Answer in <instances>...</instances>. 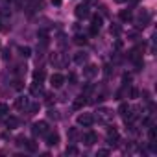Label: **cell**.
Returning <instances> with one entry per match:
<instances>
[{
    "instance_id": "obj_1",
    "label": "cell",
    "mask_w": 157,
    "mask_h": 157,
    "mask_svg": "<svg viewBox=\"0 0 157 157\" xmlns=\"http://www.w3.org/2000/svg\"><path fill=\"white\" fill-rule=\"evenodd\" d=\"M150 21H151L150 11H148V10H140V13L135 17V26H137V30H144V28L150 24Z\"/></svg>"
},
{
    "instance_id": "obj_2",
    "label": "cell",
    "mask_w": 157,
    "mask_h": 157,
    "mask_svg": "<svg viewBox=\"0 0 157 157\" xmlns=\"http://www.w3.org/2000/svg\"><path fill=\"white\" fill-rule=\"evenodd\" d=\"M94 120H98V122H102V124H107V122H111V120H113V111H111V109H107V107H100V109L96 111Z\"/></svg>"
},
{
    "instance_id": "obj_3",
    "label": "cell",
    "mask_w": 157,
    "mask_h": 157,
    "mask_svg": "<svg viewBox=\"0 0 157 157\" xmlns=\"http://www.w3.org/2000/svg\"><path fill=\"white\" fill-rule=\"evenodd\" d=\"M32 133H33L35 137L46 135V133H48V124H46L44 120H41V122H35V124L32 126Z\"/></svg>"
},
{
    "instance_id": "obj_4",
    "label": "cell",
    "mask_w": 157,
    "mask_h": 157,
    "mask_svg": "<svg viewBox=\"0 0 157 157\" xmlns=\"http://www.w3.org/2000/svg\"><path fill=\"white\" fill-rule=\"evenodd\" d=\"M76 120H78V124L83 126V128H91L93 122H94V117H93L91 113H82V115H78Z\"/></svg>"
},
{
    "instance_id": "obj_5",
    "label": "cell",
    "mask_w": 157,
    "mask_h": 157,
    "mask_svg": "<svg viewBox=\"0 0 157 157\" xmlns=\"http://www.w3.org/2000/svg\"><path fill=\"white\" fill-rule=\"evenodd\" d=\"M118 140H120V135H118L117 128H115V126L109 128V129H107V144H109V146H117Z\"/></svg>"
},
{
    "instance_id": "obj_6",
    "label": "cell",
    "mask_w": 157,
    "mask_h": 157,
    "mask_svg": "<svg viewBox=\"0 0 157 157\" xmlns=\"http://www.w3.org/2000/svg\"><path fill=\"white\" fill-rule=\"evenodd\" d=\"M74 15H76L78 19H87V17H91L89 6H87V4H80V6H76V10H74Z\"/></svg>"
},
{
    "instance_id": "obj_7",
    "label": "cell",
    "mask_w": 157,
    "mask_h": 157,
    "mask_svg": "<svg viewBox=\"0 0 157 157\" xmlns=\"http://www.w3.org/2000/svg\"><path fill=\"white\" fill-rule=\"evenodd\" d=\"M50 61H52L56 67H67V65H68V57H67L65 54H54V56L50 57Z\"/></svg>"
},
{
    "instance_id": "obj_8",
    "label": "cell",
    "mask_w": 157,
    "mask_h": 157,
    "mask_svg": "<svg viewBox=\"0 0 157 157\" xmlns=\"http://www.w3.org/2000/svg\"><path fill=\"white\" fill-rule=\"evenodd\" d=\"M50 83H52L54 89H61L63 83H65V76H63V74H57V72L52 74V76H50Z\"/></svg>"
},
{
    "instance_id": "obj_9",
    "label": "cell",
    "mask_w": 157,
    "mask_h": 157,
    "mask_svg": "<svg viewBox=\"0 0 157 157\" xmlns=\"http://www.w3.org/2000/svg\"><path fill=\"white\" fill-rule=\"evenodd\" d=\"M82 140H83L87 146H93L94 142H98V135H96L94 131H85V133L82 135Z\"/></svg>"
},
{
    "instance_id": "obj_10",
    "label": "cell",
    "mask_w": 157,
    "mask_h": 157,
    "mask_svg": "<svg viewBox=\"0 0 157 157\" xmlns=\"http://www.w3.org/2000/svg\"><path fill=\"white\" fill-rule=\"evenodd\" d=\"M83 76L87 78V80H93L94 76H98V67H96V65H85V68H83Z\"/></svg>"
},
{
    "instance_id": "obj_11",
    "label": "cell",
    "mask_w": 157,
    "mask_h": 157,
    "mask_svg": "<svg viewBox=\"0 0 157 157\" xmlns=\"http://www.w3.org/2000/svg\"><path fill=\"white\" fill-rule=\"evenodd\" d=\"M102 28V17L100 15H94L93 17V24H91V35H96Z\"/></svg>"
},
{
    "instance_id": "obj_12",
    "label": "cell",
    "mask_w": 157,
    "mask_h": 157,
    "mask_svg": "<svg viewBox=\"0 0 157 157\" xmlns=\"http://www.w3.org/2000/svg\"><path fill=\"white\" fill-rule=\"evenodd\" d=\"M44 137H46V144H48V146H57V142H59V135H57L56 131H50V129H48V133H46Z\"/></svg>"
},
{
    "instance_id": "obj_13",
    "label": "cell",
    "mask_w": 157,
    "mask_h": 157,
    "mask_svg": "<svg viewBox=\"0 0 157 157\" xmlns=\"http://www.w3.org/2000/svg\"><path fill=\"white\" fill-rule=\"evenodd\" d=\"M87 57H89V56H87L85 52H76V54H74V63L85 65V63H87Z\"/></svg>"
},
{
    "instance_id": "obj_14",
    "label": "cell",
    "mask_w": 157,
    "mask_h": 157,
    "mask_svg": "<svg viewBox=\"0 0 157 157\" xmlns=\"http://www.w3.org/2000/svg\"><path fill=\"white\" fill-rule=\"evenodd\" d=\"M44 91H43V82H33L32 83V94L33 96H39V94H43Z\"/></svg>"
},
{
    "instance_id": "obj_15",
    "label": "cell",
    "mask_w": 157,
    "mask_h": 157,
    "mask_svg": "<svg viewBox=\"0 0 157 157\" xmlns=\"http://www.w3.org/2000/svg\"><path fill=\"white\" fill-rule=\"evenodd\" d=\"M120 21H122V22H131V21H133L131 10H122V11H120Z\"/></svg>"
},
{
    "instance_id": "obj_16",
    "label": "cell",
    "mask_w": 157,
    "mask_h": 157,
    "mask_svg": "<svg viewBox=\"0 0 157 157\" xmlns=\"http://www.w3.org/2000/svg\"><path fill=\"white\" fill-rule=\"evenodd\" d=\"M28 104H30V100L24 98V96H19V98L15 100V107H17V109H26Z\"/></svg>"
},
{
    "instance_id": "obj_17",
    "label": "cell",
    "mask_w": 157,
    "mask_h": 157,
    "mask_svg": "<svg viewBox=\"0 0 157 157\" xmlns=\"http://www.w3.org/2000/svg\"><path fill=\"white\" fill-rule=\"evenodd\" d=\"M19 124H21V120H19L17 117H8V120H6V126H8L10 129H15V128H19Z\"/></svg>"
},
{
    "instance_id": "obj_18",
    "label": "cell",
    "mask_w": 157,
    "mask_h": 157,
    "mask_svg": "<svg viewBox=\"0 0 157 157\" xmlns=\"http://www.w3.org/2000/svg\"><path fill=\"white\" fill-rule=\"evenodd\" d=\"M87 35H82V33H78L76 37H74V44H78V46H85L87 44Z\"/></svg>"
},
{
    "instance_id": "obj_19",
    "label": "cell",
    "mask_w": 157,
    "mask_h": 157,
    "mask_svg": "<svg viewBox=\"0 0 157 157\" xmlns=\"http://www.w3.org/2000/svg\"><path fill=\"white\" fill-rule=\"evenodd\" d=\"M85 98H87L85 94H82V96H78V98L74 100V107H76V109H82L83 105H87V100H85Z\"/></svg>"
},
{
    "instance_id": "obj_20",
    "label": "cell",
    "mask_w": 157,
    "mask_h": 157,
    "mask_svg": "<svg viewBox=\"0 0 157 157\" xmlns=\"http://www.w3.org/2000/svg\"><path fill=\"white\" fill-rule=\"evenodd\" d=\"M44 78H46L44 68H37V70H33V80H35V82H43Z\"/></svg>"
},
{
    "instance_id": "obj_21",
    "label": "cell",
    "mask_w": 157,
    "mask_h": 157,
    "mask_svg": "<svg viewBox=\"0 0 157 157\" xmlns=\"http://www.w3.org/2000/svg\"><path fill=\"white\" fill-rule=\"evenodd\" d=\"M24 111H28V115H35L39 111V104H28Z\"/></svg>"
},
{
    "instance_id": "obj_22",
    "label": "cell",
    "mask_w": 157,
    "mask_h": 157,
    "mask_svg": "<svg viewBox=\"0 0 157 157\" xmlns=\"http://www.w3.org/2000/svg\"><path fill=\"white\" fill-rule=\"evenodd\" d=\"M67 135H68V139H70V140H76L78 137H80V133H78V128H70Z\"/></svg>"
},
{
    "instance_id": "obj_23",
    "label": "cell",
    "mask_w": 157,
    "mask_h": 157,
    "mask_svg": "<svg viewBox=\"0 0 157 157\" xmlns=\"http://www.w3.org/2000/svg\"><path fill=\"white\" fill-rule=\"evenodd\" d=\"M19 54H21L22 57H30V56H32V48H28V46H21V48H19Z\"/></svg>"
},
{
    "instance_id": "obj_24",
    "label": "cell",
    "mask_w": 157,
    "mask_h": 157,
    "mask_svg": "<svg viewBox=\"0 0 157 157\" xmlns=\"http://www.w3.org/2000/svg\"><path fill=\"white\" fill-rule=\"evenodd\" d=\"M148 137H150V142H155V140H157V129H155V126H151V128H150Z\"/></svg>"
},
{
    "instance_id": "obj_25",
    "label": "cell",
    "mask_w": 157,
    "mask_h": 157,
    "mask_svg": "<svg viewBox=\"0 0 157 157\" xmlns=\"http://www.w3.org/2000/svg\"><path fill=\"white\" fill-rule=\"evenodd\" d=\"M65 153H67V155H78V153H80V150H78L76 146H72V144H70V146H67Z\"/></svg>"
},
{
    "instance_id": "obj_26",
    "label": "cell",
    "mask_w": 157,
    "mask_h": 157,
    "mask_svg": "<svg viewBox=\"0 0 157 157\" xmlns=\"http://www.w3.org/2000/svg\"><path fill=\"white\" fill-rule=\"evenodd\" d=\"M128 111H129V105H128V104H120V105H118V115H120V117H126Z\"/></svg>"
},
{
    "instance_id": "obj_27",
    "label": "cell",
    "mask_w": 157,
    "mask_h": 157,
    "mask_svg": "<svg viewBox=\"0 0 157 157\" xmlns=\"http://www.w3.org/2000/svg\"><path fill=\"white\" fill-rule=\"evenodd\" d=\"M46 115H48V118H50V120H59V113H57L56 109H48V113H46Z\"/></svg>"
},
{
    "instance_id": "obj_28",
    "label": "cell",
    "mask_w": 157,
    "mask_h": 157,
    "mask_svg": "<svg viewBox=\"0 0 157 157\" xmlns=\"http://www.w3.org/2000/svg\"><path fill=\"white\" fill-rule=\"evenodd\" d=\"M109 32H111V35H118V33H120L122 30H120V26H118V24H111Z\"/></svg>"
},
{
    "instance_id": "obj_29",
    "label": "cell",
    "mask_w": 157,
    "mask_h": 157,
    "mask_svg": "<svg viewBox=\"0 0 157 157\" xmlns=\"http://www.w3.org/2000/svg\"><path fill=\"white\" fill-rule=\"evenodd\" d=\"M26 148H28L30 151H37V142H33V140H26Z\"/></svg>"
},
{
    "instance_id": "obj_30",
    "label": "cell",
    "mask_w": 157,
    "mask_h": 157,
    "mask_svg": "<svg viewBox=\"0 0 157 157\" xmlns=\"http://www.w3.org/2000/svg\"><path fill=\"white\" fill-rule=\"evenodd\" d=\"M8 111H10L8 104H2V102H0V117H2V115H8Z\"/></svg>"
},
{
    "instance_id": "obj_31",
    "label": "cell",
    "mask_w": 157,
    "mask_h": 157,
    "mask_svg": "<svg viewBox=\"0 0 157 157\" xmlns=\"http://www.w3.org/2000/svg\"><path fill=\"white\" fill-rule=\"evenodd\" d=\"M67 80H68V83H72V85H74V83L78 82V76H76L74 72H68V78H67Z\"/></svg>"
},
{
    "instance_id": "obj_32",
    "label": "cell",
    "mask_w": 157,
    "mask_h": 157,
    "mask_svg": "<svg viewBox=\"0 0 157 157\" xmlns=\"http://www.w3.org/2000/svg\"><path fill=\"white\" fill-rule=\"evenodd\" d=\"M26 137H17V146H21V148H26Z\"/></svg>"
},
{
    "instance_id": "obj_33",
    "label": "cell",
    "mask_w": 157,
    "mask_h": 157,
    "mask_svg": "<svg viewBox=\"0 0 157 157\" xmlns=\"http://www.w3.org/2000/svg\"><path fill=\"white\" fill-rule=\"evenodd\" d=\"M128 39L129 41H139V33L137 32H128Z\"/></svg>"
},
{
    "instance_id": "obj_34",
    "label": "cell",
    "mask_w": 157,
    "mask_h": 157,
    "mask_svg": "<svg viewBox=\"0 0 157 157\" xmlns=\"http://www.w3.org/2000/svg\"><path fill=\"white\" fill-rule=\"evenodd\" d=\"M107 15H109L107 8H105V6H100V17H107Z\"/></svg>"
},
{
    "instance_id": "obj_35",
    "label": "cell",
    "mask_w": 157,
    "mask_h": 157,
    "mask_svg": "<svg viewBox=\"0 0 157 157\" xmlns=\"http://www.w3.org/2000/svg\"><path fill=\"white\" fill-rule=\"evenodd\" d=\"M13 87H15L17 91H21V89H22L24 85H22V82H21V80H15V82H13Z\"/></svg>"
},
{
    "instance_id": "obj_36",
    "label": "cell",
    "mask_w": 157,
    "mask_h": 157,
    "mask_svg": "<svg viewBox=\"0 0 157 157\" xmlns=\"http://www.w3.org/2000/svg\"><path fill=\"white\" fill-rule=\"evenodd\" d=\"M129 96H131V98H137V96H139V91H137L135 87H131V89H129Z\"/></svg>"
},
{
    "instance_id": "obj_37",
    "label": "cell",
    "mask_w": 157,
    "mask_h": 157,
    "mask_svg": "<svg viewBox=\"0 0 157 157\" xmlns=\"http://www.w3.org/2000/svg\"><path fill=\"white\" fill-rule=\"evenodd\" d=\"M54 98H56L54 94H46V104H48V105H52V104H54Z\"/></svg>"
},
{
    "instance_id": "obj_38",
    "label": "cell",
    "mask_w": 157,
    "mask_h": 157,
    "mask_svg": "<svg viewBox=\"0 0 157 157\" xmlns=\"http://www.w3.org/2000/svg\"><path fill=\"white\" fill-rule=\"evenodd\" d=\"M122 82H124V85H128V83L131 82V76H129V74H124V78H122Z\"/></svg>"
},
{
    "instance_id": "obj_39",
    "label": "cell",
    "mask_w": 157,
    "mask_h": 157,
    "mask_svg": "<svg viewBox=\"0 0 157 157\" xmlns=\"http://www.w3.org/2000/svg\"><path fill=\"white\" fill-rule=\"evenodd\" d=\"M98 155L100 157H105V155H109V150H98Z\"/></svg>"
},
{
    "instance_id": "obj_40",
    "label": "cell",
    "mask_w": 157,
    "mask_h": 157,
    "mask_svg": "<svg viewBox=\"0 0 157 157\" xmlns=\"http://www.w3.org/2000/svg\"><path fill=\"white\" fill-rule=\"evenodd\" d=\"M2 57H4V59H6V61H8V59H10V57H11V54H10V50H4V56H2Z\"/></svg>"
},
{
    "instance_id": "obj_41",
    "label": "cell",
    "mask_w": 157,
    "mask_h": 157,
    "mask_svg": "<svg viewBox=\"0 0 157 157\" xmlns=\"http://www.w3.org/2000/svg\"><path fill=\"white\" fill-rule=\"evenodd\" d=\"M98 0H83V4H87V6H91V4H96Z\"/></svg>"
},
{
    "instance_id": "obj_42",
    "label": "cell",
    "mask_w": 157,
    "mask_h": 157,
    "mask_svg": "<svg viewBox=\"0 0 157 157\" xmlns=\"http://www.w3.org/2000/svg\"><path fill=\"white\" fill-rule=\"evenodd\" d=\"M52 4L54 6H61V0H52Z\"/></svg>"
},
{
    "instance_id": "obj_43",
    "label": "cell",
    "mask_w": 157,
    "mask_h": 157,
    "mask_svg": "<svg viewBox=\"0 0 157 157\" xmlns=\"http://www.w3.org/2000/svg\"><path fill=\"white\" fill-rule=\"evenodd\" d=\"M115 2H118V4H122V2H128V0H115Z\"/></svg>"
},
{
    "instance_id": "obj_44",
    "label": "cell",
    "mask_w": 157,
    "mask_h": 157,
    "mask_svg": "<svg viewBox=\"0 0 157 157\" xmlns=\"http://www.w3.org/2000/svg\"><path fill=\"white\" fill-rule=\"evenodd\" d=\"M8 2H15V0H8Z\"/></svg>"
},
{
    "instance_id": "obj_45",
    "label": "cell",
    "mask_w": 157,
    "mask_h": 157,
    "mask_svg": "<svg viewBox=\"0 0 157 157\" xmlns=\"http://www.w3.org/2000/svg\"><path fill=\"white\" fill-rule=\"evenodd\" d=\"M0 24H2V22H0ZM0 30H2V26H0Z\"/></svg>"
}]
</instances>
